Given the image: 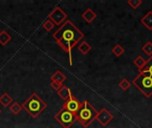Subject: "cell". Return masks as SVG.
Masks as SVG:
<instances>
[{"label": "cell", "mask_w": 152, "mask_h": 128, "mask_svg": "<svg viewBox=\"0 0 152 128\" xmlns=\"http://www.w3.org/2000/svg\"><path fill=\"white\" fill-rule=\"evenodd\" d=\"M57 45L69 54V64L72 65V49L85 37V34L80 31L71 20H67L53 34Z\"/></svg>", "instance_id": "6da1fadb"}, {"label": "cell", "mask_w": 152, "mask_h": 128, "mask_svg": "<svg viewBox=\"0 0 152 128\" xmlns=\"http://www.w3.org/2000/svg\"><path fill=\"white\" fill-rule=\"evenodd\" d=\"M98 112L99 111L95 110L88 101H84L81 108L76 113L77 121H78L83 127L87 128L96 119Z\"/></svg>", "instance_id": "7a4b0ae2"}, {"label": "cell", "mask_w": 152, "mask_h": 128, "mask_svg": "<svg viewBox=\"0 0 152 128\" xmlns=\"http://www.w3.org/2000/svg\"><path fill=\"white\" fill-rule=\"evenodd\" d=\"M22 109L25 110L32 118H37L42 111H44L47 104L42 100L36 93H33L23 103H22Z\"/></svg>", "instance_id": "3957f363"}, {"label": "cell", "mask_w": 152, "mask_h": 128, "mask_svg": "<svg viewBox=\"0 0 152 128\" xmlns=\"http://www.w3.org/2000/svg\"><path fill=\"white\" fill-rule=\"evenodd\" d=\"M132 84L143 94L145 97L152 96V76L139 73V75L133 80Z\"/></svg>", "instance_id": "277c9868"}, {"label": "cell", "mask_w": 152, "mask_h": 128, "mask_svg": "<svg viewBox=\"0 0 152 128\" xmlns=\"http://www.w3.org/2000/svg\"><path fill=\"white\" fill-rule=\"evenodd\" d=\"M54 119L63 128H70L77 121V117L76 114L65 109H61L54 115Z\"/></svg>", "instance_id": "5b68a950"}, {"label": "cell", "mask_w": 152, "mask_h": 128, "mask_svg": "<svg viewBox=\"0 0 152 128\" xmlns=\"http://www.w3.org/2000/svg\"><path fill=\"white\" fill-rule=\"evenodd\" d=\"M68 15L67 13L59 6H56L53 9V11L48 14V19L51 20L54 25L61 26L67 20Z\"/></svg>", "instance_id": "8992f818"}, {"label": "cell", "mask_w": 152, "mask_h": 128, "mask_svg": "<svg viewBox=\"0 0 152 128\" xmlns=\"http://www.w3.org/2000/svg\"><path fill=\"white\" fill-rule=\"evenodd\" d=\"M81 105H82V102H80L72 94L67 101H65V102L62 105V109H65V110L76 114L79 110V109L81 108Z\"/></svg>", "instance_id": "52a82bcc"}, {"label": "cell", "mask_w": 152, "mask_h": 128, "mask_svg": "<svg viewBox=\"0 0 152 128\" xmlns=\"http://www.w3.org/2000/svg\"><path fill=\"white\" fill-rule=\"evenodd\" d=\"M114 118V116L111 112H110L106 108H103L98 112L96 119L102 127H106L110 122H111Z\"/></svg>", "instance_id": "ba28073f"}, {"label": "cell", "mask_w": 152, "mask_h": 128, "mask_svg": "<svg viewBox=\"0 0 152 128\" xmlns=\"http://www.w3.org/2000/svg\"><path fill=\"white\" fill-rule=\"evenodd\" d=\"M141 23L150 31L152 30V11H148L141 19Z\"/></svg>", "instance_id": "9c48e42d"}, {"label": "cell", "mask_w": 152, "mask_h": 128, "mask_svg": "<svg viewBox=\"0 0 152 128\" xmlns=\"http://www.w3.org/2000/svg\"><path fill=\"white\" fill-rule=\"evenodd\" d=\"M82 18L87 22V23H92L96 18H97V13L93 11L91 8H87L83 13H82Z\"/></svg>", "instance_id": "30bf717a"}, {"label": "cell", "mask_w": 152, "mask_h": 128, "mask_svg": "<svg viewBox=\"0 0 152 128\" xmlns=\"http://www.w3.org/2000/svg\"><path fill=\"white\" fill-rule=\"evenodd\" d=\"M57 94L64 101H67L71 95H72V93H71V90L66 86H62L61 88L57 92Z\"/></svg>", "instance_id": "8fae6325"}, {"label": "cell", "mask_w": 152, "mask_h": 128, "mask_svg": "<svg viewBox=\"0 0 152 128\" xmlns=\"http://www.w3.org/2000/svg\"><path fill=\"white\" fill-rule=\"evenodd\" d=\"M51 80L52 81H55L58 82L60 84H63V82L66 80V76L60 70H56L54 72V74L51 77Z\"/></svg>", "instance_id": "7c38bea8"}, {"label": "cell", "mask_w": 152, "mask_h": 128, "mask_svg": "<svg viewBox=\"0 0 152 128\" xmlns=\"http://www.w3.org/2000/svg\"><path fill=\"white\" fill-rule=\"evenodd\" d=\"M77 49L79 50V52H80L82 54L86 55V54L92 50V46H91L86 41H83V42H81V43L78 45Z\"/></svg>", "instance_id": "4fadbf2b"}, {"label": "cell", "mask_w": 152, "mask_h": 128, "mask_svg": "<svg viewBox=\"0 0 152 128\" xmlns=\"http://www.w3.org/2000/svg\"><path fill=\"white\" fill-rule=\"evenodd\" d=\"M139 73L152 76V56L150 57V59L147 61V63H146L145 67L142 69L139 70Z\"/></svg>", "instance_id": "5bb4252c"}, {"label": "cell", "mask_w": 152, "mask_h": 128, "mask_svg": "<svg viewBox=\"0 0 152 128\" xmlns=\"http://www.w3.org/2000/svg\"><path fill=\"white\" fill-rule=\"evenodd\" d=\"M12 102V97L7 93H4L0 96V103L4 107H8Z\"/></svg>", "instance_id": "9a60e30c"}, {"label": "cell", "mask_w": 152, "mask_h": 128, "mask_svg": "<svg viewBox=\"0 0 152 128\" xmlns=\"http://www.w3.org/2000/svg\"><path fill=\"white\" fill-rule=\"evenodd\" d=\"M146 63H147V61H146L142 56H141V55L137 56V57L134 60V64L138 68L139 70L142 69L145 67Z\"/></svg>", "instance_id": "2e32d148"}, {"label": "cell", "mask_w": 152, "mask_h": 128, "mask_svg": "<svg viewBox=\"0 0 152 128\" xmlns=\"http://www.w3.org/2000/svg\"><path fill=\"white\" fill-rule=\"evenodd\" d=\"M11 39H12V37L7 31L2 30L0 32V44L2 45H5L6 44H8Z\"/></svg>", "instance_id": "e0dca14e"}, {"label": "cell", "mask_w": 152, "mask_h": 128, "mask_svg": "<svg viewBox=\"0 0 152 128\" xmlns=\"http://www.w3.org/2000/svg\"><path fill=\"white\" fill-rule=\"evenodd\" d=\"M112 53L114 55H116L117 57H120L124 53H125V49L122 47V45L120 44H117L111 50Z\"/></svg>", "instance_id": "ac0fdd59"}, {"label": "cell", "mask_w": 152, "mask_h": 128, "mask_svg": "<svg viewBox=\"0 0 152 128\" xmlns=\"http://www.w3.org/2000/svg\"><path fill=\"white\" fill-rule=\"evenodd\" d=\"M22 110V106H20L18 102H13V103H12L11 104V106H10V111L12 113V114H14V115H18L20 112V110Z\"/></svg>", "instance_id": "d6986e66"}, {"label": "cell", "mask_w": 152, "mask_h": 128, "mask_svg": "<svg viewBox=\"0 0 152 128\" xmlns=\"http://www.w3.org/2000/svg\"><path fill=\"white\" fill-rule=\"evenodd\" d=\"M142 50L144 53H146L148 56L151 57L152 56V42L151 41H148L142 47Z\"/></svg>", "instance_id": "ffe728a7"}, {"label": "cell", "mask_w": 152, "mask_h": 128, "mask_svg": "<svg viewBox=\"0 0 152 128\" xmlns=\"http://www.w3.org/2000/svg\"><path fill=\"white\" fill-rule=\"evenodd\" d=\"M118 86L123 90V91H127L130 86H131V83L126 79V78H124L122 79L119 83H118Z\"/></svg>", "instance_id": "44dd1931"}, {"label": "cell", "mask_w": 152, "mask_h": 128, "mask_svg": "<svg viewBox=\"0 0 152 128\" xmlns=\"http://www.w3.org/2000/svg\"><path fill=\"white\" fill-rule=\"evenodd\" d=\"M42 27L47 31V32H49V31H51L53 28H54V23L51 20H46L43 24H42Z\"/></svg>", "instance_id": "7402d4cb"}, {"label": "cell", "mask_w": 152, "mask_h": 128, "mask_svg": "<svg viewBox=\"0 0 152 128\" xmlns=\"http://www.w3.org/2000/svg\"><path fill=\"white\" fill-rule=\"evenodd\" d=\"M127 4L131 6L132 9L135 10L138 7H140V5L142 4V0H128Z\"/></svg>", "instance_id": "603a6c76"}, {"label": "cell", "mask_w": 152, "mask_h": 128, "mask_svg": "<svg viewBox=\"0 0 152 128\" xmlns=\"http://www.w3.org/2000/svg\"><path fill=\"white\" fill-rule=\"evenodd\" d=\"M50 86H52V88H53V90H55L56 92H58V91L61 88V86H62L63 85H62V84H60V83H58V82H55V81H52Z\"/></svg>", "instance_id": "cb8c5ba5"}, {"label": "cell", "mask_w": 152, "mask_h": 128, "mask_svg": "<svg viewBox=\"0 0 152 128\" xmlns=\"http://www.w3.org/2000/svg\"><path fill=\"white\" fill-rule=\"evenodd\" d=\"M1 112H2V111H1V110H0V114H1Z\"/></svg>", "instance_id": "d4e9b609"}, {"label": "cell", "mask_w": 152, "mask_h": 128, "mask_svg": "<svg viewBox=\"0 0 152 128\" xmlns=\"http://www.w3.org/2000/svg\"><path fill=\"white\" fill-rule=\"evenodd\" d=\"M150 128H151V127H150Z\"/></svg>", "instance_id": "484cf974"}]
</instances>
